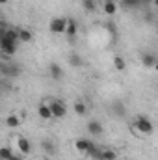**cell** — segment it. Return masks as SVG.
<instances>
[{"label":"cell","instance_id":"6da1fadb","mask_svg":"<svg viewBox=\"0 0 158 160\" xmlns=\"http://www.w3.org/2000/svg\"><path fill=\"white\" fill-rule=\"evenodd\" d=\"M134 128L138 130V132H141V134H145V136H149V134H153V130H155V127H153V123L149 118H145V116H138L136 119H134Z\"/></svg>","mask_w":158,"mask_h":160},{"label":"cell","instance_id":"7a4b0ae2","mask_svg":"<svg viewBox=\"0 0 158 160\" xmlns=\"http://www.w3.org/2000/svg\"><path fill=\"white\" fill-rule=\"evenodd\" d=\"M48 30L52 34H56V36H63L67 32V17H54V19H50Z\"/></svg>","mask_w":158,"mask_h":160},{"label":"cell","instance_id":"3957f363","mask_svg":"<svg viewBox=\"0 0 158 160\" xmlns=\"http://www.w3.org/2000/svg\"><path fill=\"white\" fill-rule=\"evenodd\" d=\"M48 104H50L52 116H54L56 119H62V118H65V116H67V106H65V102H63V101H50Z\"/></svg>","mask_w":158,"mask_h":160},{"label":"cell","instance_id":"277c9868","mask_svg":"<svg viewBox=\"0 0 158 160\" xmlns=\"http://www.w3.org/2000/svg\"><path fill=\"white\" fill-rule=\"evenodd\" d=\"M17 45H19V43H15V41H9V39H6V38H0V50H2L6 56H13V54L17 52Z\"/></svg>","mask_w":158,"mask_h":160},{"label":"cell","instance_id":"5b68a950","mask_svg":"<svg viewBox=\"0 0 158 160\" xmlns=\"http://www.w3.org/2000/svg\"><path fill=\"white\" fill-rule=\"evenodd\" d=\"M77 34H78V22L75 19H67V32H65L67 39L73 43V41L77 39Z\"/></svg>","mask_w":158,"mask_h":160},{"label":"cell","instance_id":"8992f818","mask_svg":"<svg viewBox=\"0 0 158 160\" xmlns=\"http://www.w3.org/2000/svg\"><path fill=\"white\" fill-rule=\"evenodd\" d=\"M91 145H93V142H91L89 138H78V140L75 142V149L80 151V153H87V151L91 149Z\"/></svg>","mask_w":158,"mask_h":160},{"label":"cell","instance_id":"52a82bcc","mask_svg":"<svg viewBox=\"0 0 158 160\" xmlns=\"http://www.w3.org/2000/svg\"><path fill=\"white\" fill-rule=\"evenodd\" d=\"M102 130H104V128H102V125H101L97 119H89V121H87V132H89L91 136H101V134H102Z\"/></svg>","mask_w":158,"mask_h":160},{"label":"cell","instance_id":"ba28073f","mask_svg":"<svg viewBox=\"0 0 158 160\" xmlns=\"http://www.w3.org/2000/svg\"><path fill=\"white\" fill-rule=\"evenodd\" d=\"M17 147H19V151H21L22 155H30V151H32V143H30V140H26L24 136H19V138H17Z\"/></svg>","mask_w":158,"mask_h":160},{"label":"cell","instance_id":"9c48e42d","mask_svg":"<svg viewBox=\"0 0 158 160\" xmlns=\"http://www.w3.org/2000/svg\"><path fill=\"white\" fill-rule=\"evenodd\" d=\"M102 8H104V13H106L108 17H114V15L117 13V9H119V4L116 2V0H104Z\"/></svg>","mask_w":158,"mask_h":160},{"label":"cell","instance_id":"30bf717a","mask_svg":"<svg viewBox=\"0 0 158 160\" xmlns=\"http://www.w3.org/2000/svg\"><path fill=\"white\" fill-rule=\"evenodd\" d=\"M37 116H39L41 119H45V121H48V119H52L54 116H52V110H50V104H39V108H37Z\"/></svg>","mask_w":158,"mask_h":160},{"label":"cell","instance_id":"8fae6325","mask_svg":"<svg viewBox=\"0 0 158 160\" xmlns=\"http://www.w3.org/2000/svg\"><path fill=\"white\" fill-rule=\"evenodd\" d=\"M2 73L7 75V77H19L21 69H19L15 63H6V65H2Z\"/></svg>","mask_w":158,"mask_h":160},{"label":"cell","instance_id":"7c38bea8","mask_svg":"<svg viewBox=\"0 0 158 160\" xmlns=\"http://www.w3.org/2000/svg\"><path fill=\"white\" fill-rule=\"evenodd\" d=\"M48 73H50V77L54 80H60L63 77V69H62L58 63H50V65H48Z\"/></svg>","mask_w":158,"mask_h":160},{"label":"cell","instance_id":"4fadbf2b","mask_svg":"<svg viewBox=\"0 0 158 160\" xmlns=\"http://www.w3.org/2000/svg\"><path fill=\"white\" fill-rule=\"evenodd\" d=\"M156 62H158V58L155 54H143V56H141V63H143L145 67H153V69H155Z\"/></svg>","mask_w":158,"mask_h":160},{"label":"cell","instance_id":"5bb4252c","mask_svg":"<svg viewBox=\"0 0 158 160\" xmlns=\"http://www.w3.org/2000/svg\"><path fill=\"white\" fill-rule=\"evenodd\" d=\"M19 39L22 41V43H30V41L34 39L32 30H28V28H19Z\"/></svg>","mask_w":158,"mask_h":160},{"label":"cell","instance_id":"9a60e30c","mask_svg":"<svg viewBox=\"0 0 158 160\" xmlns=\"http://www.w3.org/2000/svg\"><path fill=\"white\" fill-rule=\"evenodd\" d=\"M86 155H87L89 158H93V160H102V149H99V147L93 143V145H91V149H89Z\"/></svg>","mask_w":158,"mask_h":160},{"label":"cell","instance_id":"2e32d148","mask_svg":"<svg viewBox=\"0 0 158 160\" xmlns=\"http://www.w3.org/2000/svg\"><path fill=\"white\" fill-rule=\"evenodd\" d=\"M104 28L110 32V36H112V41L117 39V26H116V22H114V21H106V22H104Z\"/></svg>","mask_w":158,"mask_h":160},{"label":"cell","instance_id":"e0dca14e","mask_svg":"<svg viewBox=\"0 0 158 160\" xmlns=\"http://www.w3.org/2000/svg\"><path fill=\"white\" fill-rule=\"evenodd\" d=\"M69 63H71L73 67H82V65H84V60L80 58V54L71 52V54H69Z\"/></svg>","mask_w":158,"mask_h":160},{"label":"cell","instance_id":"ac0fdd59","mask_svg":"<svg viewBox=\"0 0 158 160\" xmlns=\"http://www.w3.org/2000/svg\"><path fill=\"white\" fill-rule=\"evenodd\" d=\"M41 147H43V151H45L47 155H54V151H56V147H54V143H52L50 140H43V142H41Z\"/></svg>","mask_w":158,"mask_h":160},{"label":"cell","instance_id":"d6986e66","mask_svg":"<svg viewBox=\"0 0 158 160\" xmlns=\"http://www.w3.org/2000/svg\"><path fill=\"white\" fill-rule=\"evenodd\" d=\"M140 4H141V0H121V2H119V6H121V8H125V9L138 8Z\"/></svg>","mask_w":158,"mask_h":160},{"label":"cell","instance_id":"ffe728a7","mask_svg":"<svg viewBox=\"0 0 158 160\" xmlns=\"http://www.w3.org/2000/svg\"><path fill=\"white\" fill-rule=\"evenodd\" d=\"M114 67H116L117 71H125V69H126V62H125L123 56H116V58H114Z\"/></svg>","mask_w":158,"mask_h":160},{"label":"cell","instance_id":"44dd1931","mask_svg":"<svg viewBox=\"0 0 158 160\" xmlns=\"http://www.w3.org/2000/svg\"><path fill=\"white\" fill-rule=\"evenodd\" d=\"M6 125H7L9 128H17V127L21 125V119H19L17 116H13V114H11V116H7V118H6Z\"/></svg>","mask_w":158,"mask_h":160},{"label":"cell","instance_id":"7402d4cb","mask_svg":"<svg viewBox=\"0 0 158 160\" xmlns=\"http://www.w3.org/2000/svg\"><path fill=\"white\" fill-rule=\"evenodd\" d=\"M75 112H77L78 116H86V112H87V106H86V102L77 101V102H75Z\"/></svg>","mask_w":158,"mask_h":160},{"label":"cell","instance_id":"603a6c76","mask_svg":"<svg viewBox=\"0 0 158 160\" xmlns=\"http://www.w3.org/2000/svg\"><path fill=\"white\" fill-rule=\"evenodd\" d=\"M102 160H117V153L114 149H102Z\"/></svg>","mask_w":158,"mask_h":160},{"label":"cell","instance_id":"cb8c5ba5","mask_svg":"<svg viewBox=\"0 0 158 160\" xmlns=\"http://www.w3.org/2000/svg\"><path fill=\"white\" fill-rule=\"evenodd\" d=\"M11 157H13V153H11L9 147H2V149H0V158L2 160H9Z\"/></svg>","mask_w":158,"mask_h":160},{"label":"cell","instance_id":"d4e9b609","mask_svg":"<svg viewBox=\"0 0 158 160\" xmlns=\"http://www.w3.org/2000/svg\"><path fill=\"white\" fill-rule=\"evenodd\" d=\"M82 4H84V9H87V11H95V8H97L95 0H84Z\"/></svg>","mask_w":158,"mask_h":160},{"label":"cell","instance_id":"484cf974","mask_svg":"<svg viewBox=\"0 0 158 160\" xmlns=\"http://www.w3.org/2000/svg\"><path fill=\"white\" fill-rule=\"evenodd\" d=\"M116 114H119V116H123V114H125V110H123V104H116Z\"/></svg>","mask_w":158,"mask_h":160},{"label":"cell","instance_id":"4316f807","mask_svg":"<svg viewBox=\"0 0 158 160\" xmlns=\"http://www.w3.org/2000/svg\"><path fill=\"white\" fill-rule=\"evenodd\" d=\"M9 160H22V158H21V157H17V155H13V157H11Z\"/></svg>","mask_w":158,"mask_h":160},{"label":"cell","instance_id":"83f0119b","mask_svg":"<svg viewBox=\"0 0 158 160\" xmlns=\"http://www.w3.org/2000/svg\"><path fill=\"white\" fill-rule=\"evenodd\" d=\"M153 4H155V8L158 9V0H153Z\"/></svg>","mask_w":158,"mask_h":160},{"label":"cell","instance_id":"f1b7e54d","mask_svg":"<svg viewBox=\"0 0 158 160\" xmlns=\"http://www.w3.org/2000/svg\"><path fill=\"white\" fill-rule=\"evenodd\" d=\"M149 2H153V0H141V4H149Z\"/></svg>","mask_w":158,"mask_h":160},{"label":"cell","instance_id":"f546056e","mask_svg":"<svg viewBox=\"0 0 158 160\" xmlns=\"http://www.w3.org/2000/svg\"><path fill=\"white\" fill-rule=\"evenodd\" d=\"M0 4H7V0H0Z\"/></svg>","mask_w":158,"mask_h":160},{"label":"cell","instance_id":"4dcf8cb0","mask_svg":"<svg viewBox=\"0 0 158 160\" xmlns=\"http://www.w3.org/2000/svg\"><path fill=\"white\" fill-rule=\"evenodd\" d=\"M155 71H158V62H156V65H155Z\"/></svg>","mask_w":158,"mask_h":160},{"label":"cell","instance_id":"1f68e13d","mask_svg":"<svg viewBox=\"0 0 158 160\" xmlns=\"http://www.w3.org/2000/svg\"><path fill=\"white\" fill-rule=\"evenodd\" d=\"M82 2H84V0H82Z\"/></svg>","mask_w":158,"mask_h":160}]
</instances>
